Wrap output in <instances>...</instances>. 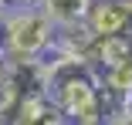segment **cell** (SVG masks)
I'll return each mask as SVG.
<instances>
[{"mask_svg":"<svg viewBox=\"0 0 132 125\" xmlns=\"http://www.w3.org/2000/svg\"><path fill=\"white\" fill-rule=\"evenodd\" d=\"M7 64H10V58H7V51H4V47H0V78L7 74Z\"/></svg>","mask_w":132,"mask_h":125,"instance_id":"9c48e42d","label":"cell"},{"mask_svg":"<svg viewBox=\"0 0 132 125\" xmlns=\"http://www.w3.org/2000/svg\"><path fill=\"white\" fill-rule=\"evenodd\" d=\"M129 102H132V98H129Z\"/></svg>","mask_w":132,"mask_h":125,"instance_id":"8fae6325","label":"cell"},{"mask_svg":"<svg viewBox=\"0 0 132 125\" xmlns=\"http://www.w3.org/2000/svg\"><path fill=\"white\" fill-rule=\"evenodd\" d=\"M4 125H68V118L58 112V105L51 102L47 95H34L27 98Z\"/></svg>","mask_w":132,"mask_h":125,"instance_id":"5b68a950","label":"cell"},{"mask_svg":"<svg viewBox=\"0 0 132 125\" xmlns=\"http://www.w3.org/2000/svg\"><path fill=\"white\" fill-rule=\"evenodd\" d=\"M54 37L58 27L51 17L31 4V7H14L0 20V47L7 51L10 61H44L54 54Z\"/></svg>","mask_w":132,"mask_h":125,"instance_id":"7a4b0ae2","label":"cell"},{"mask_svg":"<svg viewBox=\"0 0 132 125\" xmlns=\"http://www.w3.org/2000/svg\"><path fill=\"white\" fill-rule=\"evenodd\" d=\"M0 125H4V118H0Z\"/></svg>","mask_w":132,"mask_h":125,"instance_id":"30bf717a","label":"cell"},{"mask_svg":"<svg viewBox=\"0 0 132 125\" xmlns=\"http://www.w3.org/2000/svg\"><path fill=\"white\" fill-rule=\"evenodd\" d=\"M92 4H95V0H37V7L51 17L54 27H75V24H85Z\"/></svg>","mask_w":132,"mask_h":125,"instance_id":"8992f818","label":"cell"},{"mask_svg":"<svg viewBox=\"0 0 132 125\" xmlns=\"http://www.w3.org/2000/svg\"><path fill=\"white\" fill-rule=\"evenodd\" d=\"M85 24L95 37H132V14L122 0H95Z\"/></svg>","mask_w":132,"mask_h":125,"instance_id":"277c9868","label":"cell"},{"mask_svg":"<svg viewBox=\"0 0 132 125\" xmlns=\"http://www.w3.org/2000/svg\"><path fill=\"white\" fill-rule=\"evenodd\" d=\"M44 91L58 105V112L68 118V125H105L102 108V81L98 71L71 54H51L44 58Z\"/></svg>","mask_w":132,"mask_h":125,"instance_id":"6da1fadb","label":"cell"},{"mask_svg":"<svg viewBox=\"0 0 132 125\" xmlns=\"http://www.w3.org/2000/svg\"><path fill=\"white\" fill-rule=\"evenodd\" d=\"M98 81H102V88L105 91H112V95H119V98H132V51L125 54V58H119V61H112V64H105V68H98ZM132 105V102H129Z\"/></svg>","mask_w":132,"mask_h":125,"instance_id":"52a82bcc","label":"cell"},{"mask_svg":"<svg viewBox=\"0 0 132 125\" xmlns=\"http://www.w3.org/2000/svg\"><path fill=\"white\" fill-rule=\"evenodd\" d=\"M109 125H132V105H129L125 112H119V115H115V118H112Z\"/></svg>","mask_w":132,"mask_h":125,"instance_id":"ba28073f","label":"cell"},{"mask_svg":"<svg viewBox=\"0 0 132 125\" xmlns=\"http://www.w3.org/2000/svg\"><path fill=\"white\" fill-rule=\"evenodd\" d=\"M44 91V61H10L7 74L0 78V118H10L27 98Z\"/></svg>","mask_w":132,"mask_h":125,"instance_id":"3957f363","label":"cell"}]
</instances>
